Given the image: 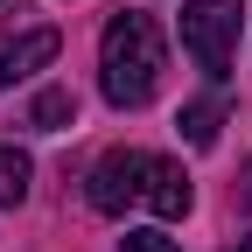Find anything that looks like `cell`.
<instances>
[{
  "label": "cell",
  "instance_id": "5",
  "mask_svg": "<svg viewBox=\"0 0 252 252\" xmlns=\"http://www.w3.org/2000/svg\"><path fill=\"white\" fill-rule=\"evenodd\" d=\"M140 203H147L154 217H189L196 189H189L182 161H161V154H147V189H140Z\"/></svg>",
  "mask_w": 252,
  "mask_h": 252
},
{
  "label": "cell",
  "instance_id": "10",
  "mask_svg": "<svg viewBox=\"0 0 252 252\" xmlns=\"http://www.w3.org/2000/svg\"><path fill=\"white\" fill-rule=\"evenodd\" d=\"M231 252H252V238H238V245H231Z\"/></svg>",
  "mask_w": 252,
  "mask_h": 252
},
{
  "label": "cell",
  "instance_id": "3",
  "mask_svg": "<svg viewBox=\"0 0 252 252\" xmlns=\"http://www.w3.org/2000/svg\"><path fill=\"white\" fill-rule=\"evenodd\" d=\"M140 189H147V154H133V147H112L105 161L91 168V210L119 217L126 203H140Z\"/></svg>",
  "mask_w": 252,
  "mask_h": 252
},
{
  "label": "cell",
  "instance_id": "1",
  "mask_svg": "<svg viewBox=\"0 0 252 252\" xmlns=\"http://www.w3.org/2000/svg\"><path fill=\"white\" fill-rule=\"evenodd\" d=\"M161 70H168V49H161V28L154 14H133L119 7L98 35V77H105V98L119 112H140L154 91H161Z\"/></svg>",
  "mask_w": 252,
  "mask_h": 252
},
{
  "label": "cell",
  "instance_id": "2",
  "mask_svg": "<svg viewBox=\"0 0 252 252\" xmlns=\"http://www.w3.org/2000/svg\"><path fill=\"white\" fill-rule=\"evenodd\" d=\"M182 49L210 84H224L238 63V0H182Z\"/></svg>",
  "mask_w": 252,
  "mask_h": 252
},
{
  "label": "cell",
  "instance_id": "9",
  "mask_svg": "<svg viewBox=\"0 0 252 252\" xmlns=\"http://www.w3.org/2000/svg\"><path fill=\"white\" fill-rule=\"evenodd\" d=\"M119 252H182V245H175L168 231H126V238H119Z\"/></svg>",
  "mask_w": 252,
  "mask_h": 252
},
{
  "label": "cell",
  "instance_id": "4",
  "mask_svg": "<svg viewBox=\"0 0 252 252\" xmlns=\"http://www.w3.org/2000/svg\"><path fill=\"white\" fill-rule=\"evenodd\" d=\"M56 49H63L56 28H21V35H7L0 42V91L21 84V77H35L42 63H56Z\"/></svg>",
  "mask_w": 252,
  "mask_h": 252
},
{
  "label": "cell",
  "instance_id": "8",
  "mask_svg": "<svg viewBox=\"0 0 252 252\" xmlns=\"http://www.w3.org/2000/svg\"><path fill=\"white\" fill-rule=\"evenodd\" d=\"M28 175H35L28 154H21V147H0V210H14V203L28 196Z\"/></svg>",
  "mask_w": 252,
  "mask_h": 252
},
{
  "label": "cell",
  "instance_id": "6",
  "mask_svg": "<svg viewBox=\"0 0 252 252\" xmlns=\"http://www.w3.org/2000/svg\"><path fill=\"white\" fill-rule=\"evenodd\" d=\"M70 119H77V91H63V84L35 91V105H28V126H35V133H63Z\"/></svg>",
  "mask_w": 252,
  "mask_h": 252
},
{
  "label": "cell",
  "instance_id": "7",
  "mask_svg": "<svg viewBox=\"0 0 252 252\" xmlns=\"http://www.w3.org/2000/svg\"><path fill=\"white\" fill-rule=\"evenodd\" d=\"M175 126H182V140H189V147H210V140H217V126H224V105H217V98H189V105L175 112Z\"/></svg>",
  "mask_w": 252,
  "mask_h": 252
},
{
  "label": "cell",
  "instance_id": "11",
  "mask_svg": "<svg viewBox=\"0 0 252 252\" xmlns=\"http://www.w3.org/2000/svg\"><path fill=\"white\" fill-rule=\"evenodd\" d=\"M245 196H252V168H245Z\"/></svg>",
  "mask_w": 252,
  "mask_h": 252
}]
</instances>
